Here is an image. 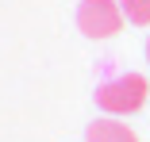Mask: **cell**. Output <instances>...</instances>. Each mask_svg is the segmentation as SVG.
<instances>
[{
  "label": "cell",
  "mask_w": 150,
  "mask_h": 142,
  "mask_svg": "<svg viewBox=\"0 0 150 142\" xmlns=\"http://www.w3.org/2000/svg\"><path fill=\"white\" fill-rule=\"evenodd\" d=\"M150 96V81L142 73H119L96 89V108L108 115H135Z\"/></svg>",
  "instance_id": "cell-1"
},
{
  "label": "cell",
  "mask_w": 150,
  "mask_h": 142,
  "mask_svg": "<svg viewBox=\"0 0 150 142\" xmlns=\"http://www.w3.org/2000/svg\"><path fill=\"white\" fill-rule=\"evenodd\" d=\"M77 27L85 39H112L123 27V4H115V0H81Z\"/></svg>",
  "instance_id": "cell-2"
},
{
  "label": "cell",
  "mask_w": 150,
  "mask_h": 142,
  "mask_svg": "<svg viewBox=\"0 0 150 142\" xmlns=\"http://www.w3.org/2000/svg\"><path fill=\"white\" fill-rule=\"evenodd\" d=\"M88 142H139V134L127 127V123H119V119H96V123H88Z\"/></svg>",
  "instance_id": "cell-3"
},
{
  "label": "cell",
  "mask_w": 150,
  "mask_h": 142,
  "mask_svg": "<svg viewBox=\"0 0 150 142\" xmlns=\"http://www.w3.org/2000/svg\"><path fill=\"white\" fill-rule=\"evenodd\" d=\"M123 4V19L135 27H150V0H119Z\"/></svg>",
  "instance_id": "cell-4"
},
{
  "label": "cell",
  "mask_w": 150,
  "mask_h": 142,
  "mask_svg": "<svg viewBox=\"0 0 150 142\" xmlns=\"http://www.w3.org/2000/svg\"><path fill=\"white\" fill-rule=\"evenodd\" d=\"M146 58H150V39H146Z\"/></svg>",
  "instance_id": "cell-5"
}]
</instances>
